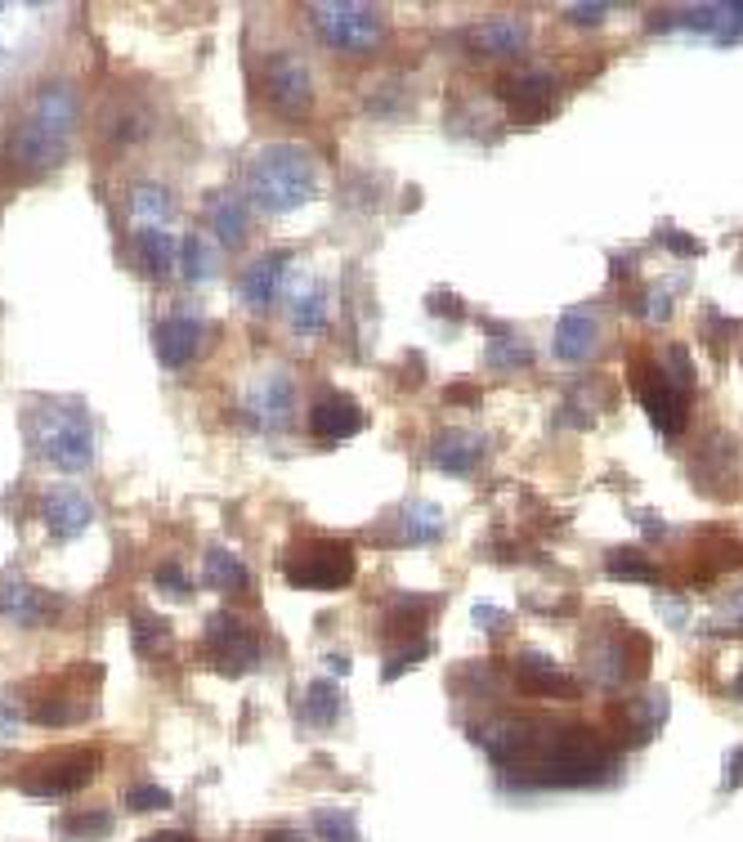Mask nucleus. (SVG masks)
<instances>
[{
    "label": "nucleus",
    "instance_id": "1",
    "mask_svg": "<svg viewBox=\"0 0 743 842\" xmlns=\"http://www.w3.org/2000/svg\"><path fill=\"white\" fill-rule=\"evenodd\" d=\"M524 771H533L529 784H556V788L610 784L618 771V753L591 726H552L542 753Z\"/></svg>",
    "mask_w": 743,
    "mask_h": 842
},
{
    "label": "nucleus",
    "instance_id": "2",
    "mask_svg": "<svg viewBox=\"0 0 743 842\" xmlns=\"http://www.w3.org/2000/svg\"><path fill=\"white\" fill-rule=\"evenodd\" d=\"M282 574L291 587L305 592H336L345 583H355L359 556L345 538H305L282 556Z\"/></svg>",
    "mask_w": 743,
    "mask_h": 842
},
{
    "label": "nucleus",
    "instance_id": "3",
    "mask_svg": "<svg viewBox=\"0 0 743 842\" xmlns=\"http://www.w3.org/2000/svg\"><path fill=\"white\" fill-rule=\"evenodd\" d=\"M94 771H98L94 748H55V753H45V758L23 767L19 788L40 793V798H59V793H72V788L90 784Z\"/></svg>",
    "mask_w": 743,
    "mask_h": 842
},
{
    "label": "nucleus",
    "instance_id": "4",
    "mask_svg": "<svg viewBox=\"0 0 743 842\" xmlns=\"http://www.w3.org/2000/svg\"><path fill=\"white\" fill-rule=\"evenodd\" d=\"M631 386H636L640 404H646L650 421H654L663 435H681V431H685V421H689V395L676 390V386L663 377V367H659V363L636 359V367H631Z\"/></svg>",
    "mask_w": 743,
    "mask_h": 842
},
{
    "label": "nucleus",
    "instance_id": "5",
    "mask_svg": "<svg viewBox=\"0 0 743 842\" xmlns=\"http://www.w3.org/2000/svg\"><path fill=\"white\" fill-rule=\"evenodd\" d=\"M260 189L274 207H295L305 202V194H314V166L301 149H269L260 157Z\"/></svg>",
    "mask_w": 743,
    "mask_h": 842
},
{
    "label": "nucleus",
    "instance_id": "6",
    "mask_svg": "<svg viewBox=\"0 0 743 842\" xmlns=\"http://www.w3.org/2000/svg\"><path fill=\"white\" fill-rule=\"evenodd\" d=\"M318 14V27L327 36V45L336 50H368V45L381 36V10H368V5H314Z\"/></svg>",
    "mask_w": 743,
    "mask_h": 842
},
{
    "label": "nucleus",
    "instance_id": "7",
    "mask_svg": "<svg viewBox=\"0 0 743 842\" xmlns=\"http://www.w3.org/2000/svg\"><path fill=\"white\" fill-rule=\"evenodd\" d=\"M498 95L511 104V117L520 126H533L542 117L556 113V77L542 72V68H529V72H515L498 85Z\"/></svg>",
    "mask_w": 743,
    "mask_h": 842
},
{
    "label": "nucleus",
    "instance_id": "8",
    "mask_svg": "<svg viewBox=\"0 0 743 842\" xmlns=\"http://www.w3.org/2000/svg\"><path fill=\"white\" fill-rule=\"evenodd\" d=\"M265 85H269L274 108H282L287 117H301V113H310V104H314L310 68L295 59V55H287V50L265 63Z\"/></svg>",
    "mask_w": 743,
    "mask_h": 842
},
{
    "label": "nucleus",
    "instance_id": "9",
    "mask_svg": "<svg viewBox=\"0 0 743 842\" xmlns=\"http://www.w3.org/2000/svg\"><path fill=\"white\" fill-rule=\"evenodd\" d=\"M207 641H211V654L220 659L224 673H246V668L256 664V654H260L256 632L246 628V623H237L233 615H216Z\"/></svg>",
    "mask_w": 743,
    "mask_h": 842
},
{
    "label": "nucleus",
    "instance_id": "10",
    "mask_svg": "<svg viewBox=\"0 0 743 842\" xmlns=\"http://www.w3.org/2000/svg\"><path fill=\"white\" fill-rule=\"evenodd\" d=\"M515 681L529 694H547V699H578L582 694V686L573 677H565L556 668V659H547V654H537V650H524L515 659Z\"/></svg>",
    "mask_w": 743,
    "mask_h": 842
},
{
    "label": "nucleus",
    "instance_id": "11",
    "mask_svg": "<svg viewBox=\"0 0 743 842\" xmlns=\"http://www.w3.org/2000/svg\"><path fill=\"white\" fill-rule=\"evenodd\" d=\"M310 431L318 440H350L363 431V412L350 395H323L314 408H310Z\"/></svg>",
    "mask_w": 743,
    "mask_h": 842
},
{
    "label": "nucleus",
    "instance_id": "12",
    "mask_svg": "<svg viewBox=\"0 0 743 842\" xmlns=\"http://www.w3.org/2000/svg\"><path fill=\"white\" fill-rule=\"evenodd\" d=\"M484 457V440L475 431H439L430 440V461L439 466V471H449V476H471L475 471V461Z\"/></svg>",
    "mask_w": 743,
    "mask_h": 842
},
{
    "label": "nucleus",
    "instance_id": "13",
    "mask_svg": "<svg viewBox=\"0 0 743 842\" xmlns=\"http://www.w3.org/2000/svg\"><path fill=\"white\" fill-rule=\"evenodd\" d=\"M601 346V323L591 309H569L560 323H556V354L565 363H587Z\"/></svg>",
    "mask_w": 743,
    "mask_h": 842
},
{
    "label": "nucleus",
    "instance_id": "14",
    "mask_svg": "<svg viewBox=\"0 0 743 842\" xmlns=\"http://www.w3.org/2000/svg\"><path fill=\"white\" fill-rule=\"evenodd\" d=\"M667 717V694H646V699H623V704L614 709V722L618 730L627 735V744H646Z\"/></svg>",
    "mask_w": 743,
    "mask_h": 842
},
{
    "label": "nucleus",
    "instance_id": "15",
    "mask_svg": "<svg viewBox=\"0 0 743 842\" xmlns=\"http://www.w3.org/2000/svg\"><path fill=\"white\" fill-rule=\"evenodd\" d=\"M529 40V23L524 19H488L471 32V45L488 59H502V55H520Z\"/></svg>",
    "mask_w": 743,
    "mask_h": 842
},
{
    "label": "nucleus",
    "instance_id": "16",
    "mask_svg": "<svg viewBox=\"0 0 743 842\" xmlns=\"http://www.w3.org/2000/svg\"><path fill=\"white\" fill-rule=\"evenodd\" d=\"M605 574L610 578H623V583H659V565L646 556V551H636V547H618L605 556Z\"/></svg>",
    "mask_w": 743,
    "mask_h": 842
},
{
    "label": "nucleus",
    "instance_id": "17",
    "mask_svg": "<svg viewBox=\"0 0 743 842\" xmlns=\"http://www.w3.org/2000/svg\"><path fill=\"white\" fill-rule=\"evenodd\" d=\"M434 596H399L390 605V615H385V632L394 636V632H417L430 615H434Z\"/></svg>",
    "mask_w": 743,
    "mask_h": 842
},
{
    "label": "nucleus",
    "instance_id": "18",
    "mask_svg": "<svg viewBox=\"0 0 743 842\" xmlns=\"http://www.w3.org/2000/svg\"><path fill=\"white\" fill-rule=\"evenodd\" d=\"M305 713H310V722L332 726V722L340 717V690H336L332 681H314L310 694H305Z\"/></svg>",
    "mask_w": 743,
    "mask_h": 842
},
{
    "label": "nucleus",
    "instance_id": "19",
    "mask_svg": "<svg viewBox=\"0 0 743 842\" xmlns=\"http://www.w3.org/2000/svg\"><path fill=\"white\" fill-rule=\"evenodd\" d=\"M188 337H197L193 323H179V318H175V323H162V327H158V354H162L166 363H179V359L193 350Z\"/></svg>",
    "mask_w": 743,
    "mask_h": 842
},
{
    "label": "nucleus",
    "instance_id": "20",
    "mask_svg": "<svg viewBox=\"0 0 743 842\" xmlns=\"http://www.w3.org/2000/svg\"><path fill=\"white\" fill-rule=\"evenodd\" d=\"M314 833L323 842H359V820L350 811H318L314 816Z\"/></svg>",
    "mask_w": 743,
    "mask_h": 842
},
{
    "label": "nucleus",
    "instance_id": "21",
    "mask_svg": "<svg viewBox=\"0 0 743 842\" xmlns=\"http://www.w3.org/2000/svg\"><path fill=\"white\" fill-rule=\"evenodd\" d=\"M663 377L676 386V390H695V363H689V350L685 346H667V354H663Z\"/></svg>",
    "mask_w": 743,
    "mask_h": 842
},
{
    "label": "nucleus",
    "instance_id": "22",
    "mask_svg": "<svg viewBox=\"0 0 743 842\" xmlns=\"http://www.w3.org/2000/svg\"><path fill=\"white\" fill-rule=\"evenodd\" d=\"M484 359H488V367H529V363H533V350H529L524 341L502 337V341H488Z\"/></svg>",
    "mask_w": 743,
    "mask_h": 842
},
{
    "label": "nucleus",
    "instance_id": "23",
    "mask_svg": "<svg viewBox=\"0 0 743 842\" xmlns=\"http://www.w3.org/2000/svg\"><path fill=\"white\" fill-rule=\"evenodd\" d=\"M126 807L130 811H162V807H171V793L158 788V784H139V788H130Z\"/></svg>",
    "mask_w": 743,
    "mask_h": 842
},
{
    "label": "nucleus",
    "instance_id": "24",
    "mask_svg": "<svg viewBox=\"0 0 743 842\" xmlns=\"http://www.w3.org/2000/svg\"><path fill=\"white\" fill-rule=\"evenodd\" d=\"M113 829V816L108 811H94V816H68V833H77V838H104Z\"/></svg>",
    "mask_w": 743,
    "mask_h": 842
},
{
    "label": "nucleus",
    "instance_id": "25",
    "mask_svg": "<svg viewBox=\"0 0 743 842\" xmlns=\"http://www.w3.org/2000/svg\"><path fill=\"white\" fill-rule=\"evenodd\" d=\"M426 654H430V641H417L413 650H399V654H394V659L385 664V681H394V677H399L404 668H413L417 659H426Z\"/></svg>",
    "mask_w": 743,
    "mask_h": 842
},
{
    "label": "nucleus",
    "instance_id": "26",
    "mask_svg": "<svg viewBox=\"0 0 743 842\" xmlns=\"http://www.w3.org/2000/svg\"><path fill=\"white\" fill-rule=\"evenodd\" d=\"M211 583H237V587H242V583H246V574L237 570V560H233V556L216 551V556H211Z\"/></svg>",
    "mask_w": 743,
    "mask_h": 842
},
{
    "label": "nucleus",
    "instance_id": "27",
    "mask_svg": "<svg viewBox=\"0 0 743 842\" xmlns=\"http://www.w3.org/2000/svg\"><path fill=\"white\" fill-rule=\"evenodd\" d=\"M663 243H667L676 256H699V252H704L695 238H685V233H676V229H663Z\"/></svg>",
    "mask_w": 743,
    "mask_h": 842
},
{
    "label": "nucleus",
    "instance_id": "28",
    "mask_svg": "<svg viewBox=\"0 0 743 842\" xmlns=\"http://www.w3.org/2000/svg\"><path fill=\"white\" fill-rule=\"evenodd\" d=\"M443 399H449V404H479L484 395H479V386H471V382H457V386H449V390H443Z\"/></svg>",
    "mask_w": 743,
    "mask_h": 842
},
{
    "label": "nucleus",
    "instance_id": "29",
    "mask_svg": "<svg viewBox=\"0 0 743 842\" xmlns=\"http://www.w3.org/2000/svg\"><path fill=\"white\" fill-rule=\"evenodd\" d=\"M430 314H449V318H462V309H457V296H453V292H434V296H430Z\"/></svg>",
    "mask_w": 743,
    "mask_h": 842
},
{
    "label": "nucleus",
    "instance_id": "30",
    "mask_svg": "<svg viewBox=\"0 0 743 842\" xmlns=\"http://www.w3.org/2000/svg\"><path fill=\"white\" fill-rule=\"evenodd\" d=\"M739 780H743V748H734V758L725 762V780H721V788H739Z\"/></svg>",
    "mask_w": 743,
    "mask_h": 842
},
{
    "label": "nucleus",
    "instance_id": "31",
    "mask_svg": "<svg viewBox=\"0 0 743 842\" xmlns=\"http://www.w3.org/2000/svg\"><path fill=\"white\" fill-rule=\"evenodd\" d=\"M605 5H569V23H601Z\"/></svg>",
    "mask_w": 743,
    "mask_h": 842
},
{
    "label": "nucleus",
    "instance_id": "32",
    "mask_svg": "<svg viewBox=\"0 0 743 842\" xmlns=\"http://www.w3.org/2000/svg\"><path fill=\"white\" fill-rule=\"evenodd\" d=\"M399 386H413V390L421 386V354H413V359L404 363V377H399Z\"/></svg>",
    "mask_w": 743,
    "mask_h": 842
},
{
    "label": "nucleus",
    "instance_id": "33",
    "mask_svg": "<svg viewBox=\"0 0 743 842\" xmlns=\"http://www.w3.org/2000/svg\"><path fill=\"white\" fill-rule=\"evenodd\" d=\"M260 842H301V833H291V829H269Z\"/></svg>",
    "mask_w": 743,
    "mask_h": 842
},
{
    "label": "nucleus",
    "instance_id": "34",
    "mask_svg": "<svg viewBox=\"0 0 743 842\" xmlns=\"http://www.w3.org/2000/svg\"><path fill=\"white\" fill-rule=\"evenodd\" d=\"M143 842H193L188 833H153V838H143Z\"/></svg>",
    "mask_w": 743,
    "mask_h": 842
},
{
    "label": "nucleus",
    "instance_id": "35",
    "mask_svg": "<svg viewBox=\"0 0 743 842\" xmlns=\"http://www.w3.org/2000/svg\"><path fill=\"white\" fill-rule=\"evenodd\" d=\"M734 694H739V699H743V673H739V677H734Z\"/></svg>",
    "mask_w": 743,
    "mask_h": 842
}]
</instances>
